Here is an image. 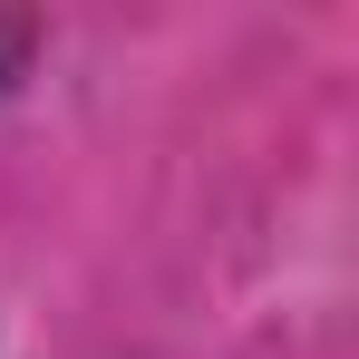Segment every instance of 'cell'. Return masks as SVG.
Masks as SVG:
<instances>
[{"instance_id":"cell-1","label":"cell","mask_w":359,"mask_h":359,"mask_svg":"<svg viewBox=\"0 0 359 359\" xmlns=\"http://www.w3.org/2000/svg\"><path fill=\"white\" fill-rule=\"evenodd\" d=\"M0 59H10V29H0Z\"/></svg>"}]
</instances>
